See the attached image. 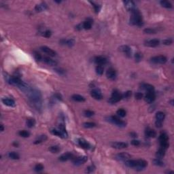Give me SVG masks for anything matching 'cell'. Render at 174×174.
Segmentation results:
<instances>
[{"label": "cell", "instance_id": "7a4b0ae2", "mask_svg": "<svg viewBox=\"0 0 174 174\" xmlns=\"http://www.w3.org/2000/svg\"><path fill=\"white\" fill-rule=\"evenodd\" d=\"M130 22L133 25H136L138 27H142L143 25L142 16L140 12L137 8L131 12Z\"/></svg>", "mask_w": 174, "mask_h": 174}, {"label": "cell", "instance_id": "9a60e30c", "mask_svg": "<svg viewBox=\"0 0 174 174\" xmlns=\"http://www.w3.org/2000/svg\"><path fill=\"white\" fill-rule=\"evenodd\" d=\"M160 44V41L157 39H153L150 40H148L145 42V45L149 47H156Z\"/></svg>", "mask_w": 174, "mask_h": 174}, {"label": "cell", "instance_id": "3957f363", "mask_svg": "<svg viewBox=\"0 0 174 174\" xmlns=\"http://www.w3.org/2000/svg\"><path fill=\"white\" fill-rule=\"evenodd\" d=\"M107 120L109 121L111 123L116 124V126L120 127H123L126 126V123L124 122L123 120H122L120 118L116 116H111L107 118Z\"/></svg>", "mask_w": 174, "mask_h": 174}, {"label": "cell", "instance_id": "9c48e42d", "mask_svg": "<svg viewBox=\"0 0 174 174\" xmlns=\"http://www.w3.org/2000/svg\"><path fill=\"white\" fill-rule=\"evenodd\" d=\"M148 165V163L145 161V160H143V159H139V160H137V165L135 167V169L137 170H142L143 169L147 167Z\"/></svg>", "mask_w": 174, "mask_h": 174}, {"label": "cell", "instance_id": "e0dca14e", "mask_svg": "<svg viewBox=\"0 0 174 174\" xmlns=\"http://www.w3.org/2000/svg\"><path fill=\"white\" fill-rule=\"evenodd\" d=\"M112 146L116 149H123L127 148L128 144L125 142H114L112 144Z\"/></svg>", "mask_w": 174, "mask_h": 174}, {"label": "cell", "instance_id": "7c38bea8", "mask_svg": "<svg viewBox=\"0 0 174 174\" xmlns=\"http://www.w3.org/2000/svg\"><path fill=\"white\" fill-rule=\"evenodd\" d=\"M74 158V155H73V153L72 152H67V153H65L63 154L61 156L59 157V160L61 161H67L70 159H73Z\"/></svg>", "mask_w": 174, "mask_h": 174}, {"label": "cell", "instance_id": "5bb4252c", "mask_svg": "<svg viewBox=\"0 0 174 174\" xmlns=\"http://www.w3.org/2000/svg\"><path fill=\"white\" fill-rule=\"evenodd\" d=\"M40 49H41V51H43L44 52L46 53V54H48L49 56H51V57H54V56H56V54H57L55 51L52 50L51 48L47 47V46H41V47L40 48Z\"/></svg>", "mask_w": 174, "mask_h": 174}, {"label": "cell", "instance_id": "277c9868", "mask_svg": "<svg viewBox=\"0 0 174 174\" xmlns=\"http://www.w3.org/2000/svg\"><path fill=\"white\" fill-rule=\"evenodd\" d=\"M122 99H123V95L118 91L115 90L112 92V97L110 99L109 102L111 103H117L118 101H120Z\"/></svg>", "mask_w": 174, "mask_h": 174}, {"label": "cell", "instance_id": "8992f818", "mask_svg": "<svg viewBox=\"0 0 174 174\" xmlns=\"http://www.w3.org/2000/svg\"><path fill=\"white\" fill-rule=\"evenodd\" d=\"M88 158L86 156H79L77 158H74L73 159V163L76 166H79L85 163L87 161Z\"/></svg>", "mask_w": 174, "mask_h": 174}, {"label": "cell", "instance_id": "ab89813d", "mask_svg": "<svg viewBox=\"0 0 174 174\" xmlns=\"http://www.w3.org/2000/svg\"><path fill=\"white\" fill-rule=\"evenodd\" d=\"M168 140H169V137H168L166 133H163L160 135V137H159V141L160 142H166Z\"/></svg>", "mask_w": 174, "mask_h": 174}, {"label": "cell", "instance_id": "836d02e7", "mask_svg": "<svg viewBox=\"0 0 174 174\" xmlns=\"http://www.w3.org/2000/svg\"><path fill=\"white\" fill-rule=\"evenodd\" d=\"M59 130L61 131V133H63L64 137H67V133L66 129H65V125L63 124H61L59 125Z\"/></svg>", "mask_w": 174, "mask_h": 174}, {"label": "cell", "instance_id": "60d3db41", "mask_svg": "<svg viewBox=\"0 0 174 174\" xmlns=\"http://www.w3.org/2000/svg\"><path fill=\"white\" fill-rule=\"evenodd\" d=\"M104 68L102 65H97L96 67V72L98 75H102L103 73Z\"/></svg>", "mask_w": 174, "mask_h": 174}, {"label": "cell", "instance_id": "816d5d0a", "mask_svg": "<svg viewBox=\"0 0 174 174\" xmlns=\"http://www.w3.org/2000/svg\"><path fill=\"white\" fill-rule=\"evenodd\" d=\"M131 96V91H127L124 95H123V98L129 99Z\"/></svg>", "mask_w": 174, "mask_h": 174}, {"label": "cell", "instance_id": "ee69618b", "mask_svg": "<svg viewBox=\"0 0 174 174\" xmlns=\"http://www.w3.org/2000/svg\"><path fill=\"white\" fill-rule=\"evenodd\" d=\"M83 126L85 128H93L96 126V124L92 122H88V123H85L83 124Z\"/></svg>", "mask_w": 174, "mask_h": 174}, {"label": "cell", "instance_id": "680465c9", "mask_svg": "<svg viewBox=\"0 0 174 174\" xmlns=\"http://www.w3.org/2000/svg\"><path fill=\"white\" fill-rule=\"evenodd\" d=\"M156 127H158V128H160V127H162V124H163V122L161 121H159V120H156Z\"/></svg>", "mask_w": 174, "mask_h": 174}, {"label": "cell", "instance_id": "e575fe53", "mask_svg": "<svg viewBox=\"0 0 174 174\" xmlns=\"http://www.w3.org/2000/svg\"><path fill=\"white\" fill-rule=\"evenodd\" d=\"M160 3L162 6L166 8H172V4L167 1H161Z\"/></svg>", "mask_w": 174, "mask_h": 174}, {"label": "cell", "instance_id": "ac0fdd59", "mask_svg": "<svg viewBox=\"0 0 174 174\" xmlns=\"http://www.w3.org/2000/svg\"><path fill=\"white\" fill-rule=\"evenodd\" d=\"M61 44L66 45L69 47H72L73 46L74 44H75V41L73 40V39H68V40H65V39H63L60 41Z\"/></svg>", "mask_w": 174, "mask_h": 174}, {"label": "cell", "instance_id": "8fae6325", "mask_svg": "<svg viewBox=\"0 0 174 174\" xmlns=\"http://www.w3.org/2000/svg\"><path fill=\"white\" fill-rule=\"evenodd\" d=\"M119 50L122 52H123L124 54H125V55L127 56L128 57H130L131 56V48L129 46H127V45L121 46L119 48Z\"/></svg>", "mask_w": 174, "mask_h": 174}, {"label": "cell", "instance_id": "30bf717a", "mask_svg": "<svg viewBox=\"0 0 174 174\" xmlns=\"http://www.w3.org/2000/svg\"><path fill=\"white\" fill-rule=\"evenodd\" d=\"M124 7L126 8V9L128 11L132 12L134 10L136 9L135 7V4L133 2V1H124Z\"/></svg>", "mask_w": 174, "mask_h": 174}, {"label": "cell", "instance_id": "f6af8a7d", "mask_svg": "<svg viewBox=\"0 0 174 174\" xmlns=\"http://www.w3.org/2000/svg\"><path fill=\"white\" fill-rule=\"evenodd\" d=\"M34 169H35V171L40 172V171H41L44 169V166L41 165V164H38V165H35Z\"/></svg>", "mask_w": 174, "mask_h": 174}, {"label": "cell", "instance_id": "7402d4cb", "mask_svg": "<svg viewBox=\"0 0 174 174\" xmlns=\"http://www.w3.org/2000/svg\"><path fill=\"white\" fill-rule=\"evenodd\" d=\"M44 61L45 63H46L48 65H51V66H56L57 65V61L50 57H44Z\"/></svg>", "mask_w": 174, "mask_h": 174}, {"label": "cell", "instance_id": "91938a15", "mask_svg": "<svg viewBox=\"0 0 174 174\" xmlns=\"http://www.w3.org/2000/svg\"><path fill=\"white\" fill-rule=\"evenodd\" d=\"M130 135L133 137H137V134L135 133H130Z\"/></svg>", "mask_w": 174, "mask_h": 174}, {"label": "cell", "instance_id": "8d00e7d4", "mask_svg": "<svg viewBox=\"0 0 174 174\" xmlns=\"http://www.w3.org/2000/svg\"><path fill=\"white\" fill-rule=\"evenodd\" d=\"M153 163H154V165L158 166V167H162V166L164 165V163L161 160V158H156V159H154V160H153Z\"/></svg>", "mask_w": 174, "mask_h": 174}, {"label": "cell", "instance_id": "94428289", "mask_svg": "<svg viewBox=\"0 0 174 174\" xmlns=\"http://www.w3.org/2000/svg\"><path fill=\"white\" fill-rule=\"evenodd\" d=\"M1 131H4V127H3V124H1Z\"/></svg>", "mask_w": 174, "mask_h": 174}, {"label": "cell", "instance_id": "2e32d148", "mask_svg": "<svg viewBox=\"0 0 174 174\" xmlns=\"http://www.w3.org/2000/svg\"><path fill=\"white\" fill-rule=\"evenodd\" d=\"M106 76L107 78L110 80H114L116 77V70L113 68H110L108 69L107 72H106Z\"/></svg>", "mask_w": 174, "mask_h": 174}, {"label": "cell", "instance_id": "52a82bcc", "mask_svg": "<svg viewBox=\"0 0 174 174\" xmlns=\"http://www.w3.org/2000/svg\"><path fill=\"white\" fill-rule=\"evenodd\" d=\"M131 158V156L127 152H122L120 154H118L115 156V158L118 161H126Z\"/></svg>", "mask_w": 174, "mask_h": 174}, {"label": "cell", "instance_id": "d6a6232c", "mask_svg": "<svg viewBox=\"0 0 174 174\" xmlns=\"http://www.w3.org/2000/svg\"><path fill=\"white\" fill-rule=\"evenodd\" d=\"M8 157L12 159H14V160H16V159H19L20 158V156L18 153H16L15 152H10L8 153Z\"/></svg>", "mask_w": 174, "mask_h": 174}, {"label": "cell", "instance_id": "6da1fadb", "mask_svg": "<svg viewBox=\"0 0 174 174\" xmlns=\"http://www.w3.org/2000/svg\"><path fill=\"white\" fill-rule=\"evenodd\" d=\"M28 96L29 100L34 108L37 110H40L41 108V95L40 92L35 89H32L29 87V89L25 92Z\"/></svg>", "mask_w": 174, "mask_h": 174}, {"label": "cell", "instance_id": "ba28073f", "mask_svg": "<svg viewBox=\"0 0 174 174\" xmlns=\"http://www.w3.org/2000/svg\"><path fill=\"white\" fill-rule=\"evenodd\" d=\"M156 95L154 91L147 92V94L145 96V101L148 103H152L155 100Z\"/></svg>", "mask_w": 174, "mask_h": 174}, {"label": "cell", "instance_id": "4fadbf2b", "mask_svg": "<svg viewBox=\"0 0 174 174\" xmlns=\"http://www.w3.org/2000/svg\"><path fill=\"white\" fill-rule=\"evenodd\" d=\"M91 94L92 97L95 99H97V100H100L103 98V95H102L101 91L99 89L92 90L91 92Z\"/></svg>", "mask_w": 174, "mask_h": 174}, {"label": "cell", "instance_id": "4dcf8cb0", "mask_svg": "<svg viewBox=\"0 0 174 174\" xmlns=\"http://www.w3.org/2000/svg\"><path fill=\"white\" fill-rule=\"evenodd\" d=\"M46 139H47V137L45 135H40V136L38 137V139L35 140L34 143H35V144H38V143H40L43 142H45Z\"/></svg>", "mask_w": 174, "mask_h": 174}, {"label": "cell", "instance_id": "d4e9b609", "mask_svg": "<svg viewBox=\"0 0 174 174\" xmlns=\"http://www.w3.org/2000/svg\"><path fill=\"white\" fill-rule=\"evenodd\" d=\"M146 135L148 137H155L156 135V133L154 129L148 128L146 130Z\"/></svg>", "mask_w": 174, "mask_h": 174}, {"label": "cell", "instance_id": "f35d334b", "mask_svg": "<svg viewBox=\"0 0 174 174\" xmlns=\"http://www.w3.org/2000/svg\"><path fill=\"white\" fill-rule=\"evenodd\" d=\"M49 150L52 153H58L61 150V148L59 146H51V148H49Z\"/></svg>", "mask_w": 174, "mask_h": 174}, {"label": "cell", "instance_id": "1f68e13d", "mask_svg": "<svg viewBox=\"0 0 174 174\" xmlns=\"http://www.w3.org/2000/svg\"><path fill=\"white\" fill-rule=\"evenodd\" d=\"M27 126L29 127V128H32L35 126V120L33 119V118H29L27 120Z\"/></svg>", "mask_w": 174, "mask_h": 174}, {"label": "cell", "instance_id": "7bdbcfd3", "mask_svg": "<svg viewBox=\"0 0 174 174\" xmlns=\"http://www.w3.org/2000/svg\"><path fill=\"white\" fill-rule=\"evenodd\" d=\"M156 30L155 29H152V28H147L143 30V32L146 33H148V34H153V33H156Z\"/></svg>", "mask_w": 174, "mask_h": 174}, {"label": "cell", "instance_id": "f1b7e54d", "mask_svg": "<svg viewBox=\"0 0 174 174\" xmlns=\"http://www.w3.org/2000/svg\"><path fill=\"white\" fill-rule=\"evenodd\" d=\"M165 118V114L162 112H158L156 114V120H159V121H161L163 122Z\"/></svg>", "mask_w": 174, "mask_h": 174}, {"label": "cell", "instance_id": "4316f807", "mask_svg": "<svg viewBox=\"0 0 174 174\" xmlns=\"http://www.w3.org/2000/svg\"><path fill=\"white\" fill-rule=\"evenodd\" d=\"M92 20H87L82 23V27L83 29H91L92 27Z\"/></svg>", "mask_w": 174, "mask_h": 174}, {"label": "cell", "instance_id": "9f6ffc18", "mask_svg": "<svg viewBox=\"0 0 174 174\" xmlns=\"http://www.w3.org/2000/svg\"><path fill=\"white\" fill-rule=\"evenodd\" d=\"M135 97V99H136L139 100V99H142L143 94L142 92H137Z\"/></svg>", "mask_w": 174, "mask_h": 174}, {"label": "cell", "instance_id": "484cf974", "mask_svg": "<svg viewBox=\"0 0 174 174\" xmlns=\"http://www.w3.org/2000/svg\"><path fill=\"white\" fill-rule=\"evenodd\" d=\"M125 165H127V167H129L130 168H135L137 165V161L136 160H127L126 161H124Z\"/></svg>", "mask_w": 174, "mask_h": 174}, {"label": "cell", "instance_id": "83f0119b", "mask_svg": "<svg viewBox=\"0 0 174 174\" xmlns=\"http://www.w3.org/2000/svg\"><path fill=\"white\" fill-rule=\"evenodd\" d=\"M72 98L73 100H74L75 101H78V102H84L85 101L84 97L80 95H73Z\"/></svg>", "mask_w": 174, "mask_h": 174}, {"label": "cell", "instance_id": "bcb514c9", "mask_svg": "<svg viewBox=\"0 0 174 174\" xmlns=\"http://www.w3.org/2000/svg\"><path fill=\"white\" fill-rule=\"evenodd\" d=\"M142 54H141L140 52H137L135 55V61H136L137 62H139L140 61H142Z\"/></svg>", "mask_w": 174, "mask_h": 174}, {"label": "cell", "instance_id": "f907efd6", "mask_svg": "<svg viewBox=\"0 0 174 174\" xmlns=\"http://www.w3.org/2000/svg\"><path fill=\"white\" fill-rule=\"evenodd\" d=\"M172 42H173V40L171 39H167L163 41V44H164L165 45H170L172 44Z\"/></svg>", "mask_w": 174, "mask_h": 174}, {"label": "cell", "instance_id": "d6986e66", "mask_svg": "<svg viewBox=\"0 0 174 174\" xmlns=\"http://www.w3.org/2000/svg\"><path fill=\"white\" fill-rule=\"evenodd\" d=\"M2 102H3L4 104L7 105V106H9V107H14L16 105L15 103V101H14L12 99L9 98H3L2 99Z\"/></svg>", "mask_w": 174, "mask_h": 174}, {"label": "cell", "instance_id": "5b68a950", "mask_svg": "<svg viewBox=\"0 0 174 174\" xmlns=\"http://www.w3.org/2000/svg\"><path fill=\"white\" fill-rule=\"evenodd\" d=\"M167 57L163 55L156 56L151 59V62L155 64H165L167 62Z\"/></svg>", "mask_w": 174, "mask_h": 174}, {"label": "cell", "instance_id": "603a6c76", "mask_svg": "<svg viewBox=\"0 0 174 174\" xmlns=\"http://www.w3.org/2000/svg\"><path fill=\"white\" fill-rule=\"evenodd\" d=\"M95 61L98 65H103L107 63V59L103 57H97L95 58Z\"/></svg>", "mask_w": 174, "mask_h": 174}, {"label": "cell", "instance_id": "ffe728a7", "mask_svg": "<svg viewBox=\"0 0 174 174\" xmlns=\"http://www.w3.org/2000/svg\"><path fill=\"white\" fill-rule=\"evenodd\" d=\"M141 88L147 92L154 91V86H153L152 85H151V84H146V83L142 84H141Z\"/></svg>", "mask_w": 174, "mask_h": 174}, {"label": "cell", "instance_id": "44dd1931", "mask_svg": "<svg viewBox=\"0 0 174 174\" xmlns=\"http://www.w3.org/2000/svg\"><path fill=\"white\" fill-rule=\"evenodd\" d=\"M78 143L80 146H81L82 148L84 149H89L91 147L89 142H87L85 139H79L78 141Z\"/></svg>", "mask_w": 174, "mask_h": 174}, {"label": "cell", "instance_id": "7dc6e473", "mask_svg": "<svg viewBox=\"0 0 174 174\" xmlns=\"http://www.w3.org/2000/svg\"><path fill=\"white\" fill-rule=\"evenodd\" d=\"M84 116L86 117H91L94 115V112L91 110H86L84 111Z\"/></svg>", "mask_w": 174, "mask_h": 174}, {"label": "cell", "instance_id": "d590c367", "mask_svg": "<svg viewBox=\"0 0 174 174\" xmlns=\"http://www.w3.org/2000/svg\"><path fill=\"white\" fill-rule=\"evenodd\" d=\"M19 135L20 137H28L30 135V133L29 131H27L22 130V131H19Z\"/></svg>", "mask_w": 174, "mask_h": 174}, {"label": "cell", "instance_id": "11a10c76", "mask_svg": "<svg viewBox=\"0 0 174 174\" xmlns=\"http://www.w3.org/2000/svg\"><path fill=\"white\" fill-rule=\"evenodd\" d=\"M94 170H95V167L92 165H91V166H89V167H87L86 172H87V173H92V171H94Z\"/></svg>", "mask_w": 174, "mask_h": 174}, {"label": "cell", "instance_id": "681fc988", "mask_svg": "<svg viewBox=\"0 0 174 174\" xmlns=\"http://www.w3.org/2000/svg\"><path fill=\"white\" fill-rule=\"evenodd\" d=\"M51 34H52V33H51L50 30H46V31H45L44 32L43 35H44V37H46V38H50L51 36Z\"/></svg>", "mask_w": 174, "mask_h": 174}, {"label": "cell", "instance_id": "74e56055", "mask_svg": "<svg viewBox=\"0 0 174 174\" xmlns=\"http://www.w3.org/2000/svg\"><path fill=\"white\" fill-rule=\"evenodd\" d=\"M51 133H52L54 135H57V137H64L63 133H61L60 130L57 129H52L51 131Z\"/></svg>", "mask_w": 174, "mask_h": 174}, {"label": "cell", "instance_id": "db71d44e", "mask_svg": "<svg viewBox=\"0 0 174 174\" xmlns=\"http://www.w3.org/2000/svg\"><path fill=\"white\" fill-rule=\"evenodd\" d=\"M54 70H55L56 72L59 73L60 75H63L64 73H65V71L63 70H62V69H61V68H56V69H54Z\"/></svg>", "mask_w": 174, "mask_h": 174}, {"label": "cell", "instance_id": "f5cc1de1", "mask_svg": "<svg viewBox=\"0 0 174 174\" xmlns=\"http://www.w3.org/2000/svg\"><path fill=\"white\" fill-rule=\"evenodd\" d=\"M92 6L94 7V8H95V12L97 13L99 12V11L100 10V6H99L97 4H95V3H92Z\"/></svg>", "mask_w": 174, "mask_h": 174}, {"label": "cell", "instance_id": "cb8c5ba5", "mask_svg": "<svg viewBox=\"0 0 174 174\" xmlns=\"http://www.w3.org/2000/svg\"><path fill=\"white\" fill-rule=\"evenodd\" d=\"M46 9H47V5L45 3H40L38 5H36L35 7V10L36 12H42Z\"/></svg>", "mask_w": 174, "mask_h": 174}, {"label": "cell", "instance_id": "b9f144b4", "mask_svg": "<svg viewBox=\"0 0 174 174\" xmlns=\"http://www.w3.org/2000/svg\"><path fill=\"white\" fill-rule=\"evenodd\" d=\"M116 113H117L118 116H120V117H122V118L124 117V116H126V114H127L126 111L124 110V109H119V110L117 111Z\"/></svg>", "mask_w": 174, "mask_h": 174}, {"label": "cell", "instance_id": "6f0895ef", "mask_svg": "<svg viewBox=\"0 0 174 174\" xmlns=\"http://www.w3.org/2000/svg\"><path fill=\"white\" fill-rule=\"evenodd\" d=\"M131 144H132L133 146H138L139 144H140V142H139V141H138V140H133V141H131Z\"/></svg>", "mask_w": 174, "mask_h": 174}, {"label": "cell", "instance_id": "c3c4849f", "mask_svg": "<svg viewBox=\"0 0 174 174\" xmlns=\"http://www.w3.org/2000/svg\"><path fill=\"white\" fill-rule=\"evenodd\" d=\"M34 57L37 61H40L41 59V54H40L38 52H34Z\"/></svg>", "mask_w": 174, "mask_h": 174}, {"label": "cell", "instance_id": "f546056e", "mask_svg": "<svg viewBox=\"0 0 174 174\" xmlns=\"http://www.w3.org/2000/svg\"><path fill=\"white\" fill-rule=\"evenodd\" d=\"M165 149L161 148L159 149L158 151H157L156 154V158H162L164 156H165Z\"/></svg>", "mask_w": 174, "mask_h": 174}]
</instances>
